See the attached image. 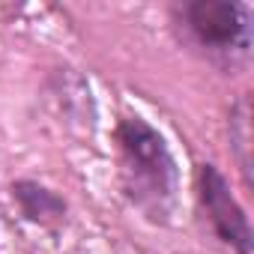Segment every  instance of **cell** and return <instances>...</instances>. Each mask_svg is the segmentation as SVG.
Listing matches in <instances>:
<instances>
[{
	"label": "cell",
	"mask_w": 254,
	"mask_h": 254,
	"mask_svg": "<svg viewBox=\"0 0 254 254\" xmlns=\"http://www.w3.org/2000/svg\"><path fill=\"white\" fill-rule=\"evenodd\" d=\"M194 191H197V203L212 227V233L236 254H251L254 239H251V224L248 215L242 209V203L236 200L227 177L215 168V165H197L194 171Z\"/></svg>",
	"instance_id": "obj_3"
},
{
	"label": "cell",
	"mask_w": 254,
	"mask_h": 254,
	"mask_svg": "<svg viewBox=\"0 0 254 254\" xmlns=\"http://www.w3.org/2000/svg\"><path fill=\"white\" fill-rule=\"evenodd\" d=\"M191 42L218 63H242L251 51V9L236 0H191L180 6Z\"/></svg>",
	"instance_id": "obj_2"
},
{
	"label": "cell",
	"mask_w": 254,
	"mask_h": 254,
	"mask_svg": "<svg viewBox=\"0 0 254 254\" xmlns=\"http://www.w3.org/2000/svg\"><path fill=\"white\" fill-rule=\"evenodd\" d=\"M230 141L239 147V168L248 180L251 174V159H248V102L242 99L233 111V120H230Z\"/></svg>",
	"instance_id": "obj_5"
},
{
	"label": "cell",
	"mask_w": 254,
	"mask_h": 254,
	"mask_svg": "<svg viewBox=\"0 0 254 254\" xmlns=\"http://www.w3.org/2000/svg\"><path fill=\"white\" fill-rule=\"evenodd\" d=\"M120 189L144 218L168 224L177 206V162L159 129L138 117L123 114L114 129Z\"/></svg>",
	"instance_id": "obj_1"
},
{
	"label": "cell",
	"mask_w": 254,
	"mask_h": 254,
	"mask_svg": "<svg viewBox=\"0 0 254 254\" xmlns=\"http://www.w3.org/2000/svg\"><path fill=\"white\" fill-rule=\"evenodd\" d=\"M12 197L18 200V209L27 221H36V224H60L63 215H66V203L57 191L33 183V180H18L12 183Z\"/></svg>",
	"instance_id": "obj_4"
}]
</instances>
